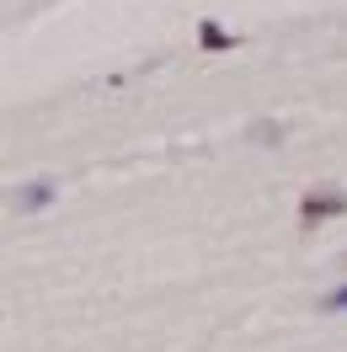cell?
Returning a JSON list of instances; mask_svg holds the SVG:
<instances>
[{
  "mask_svg": "<svg viewBox=\"0 0 347 352\" xmlns=\"http://www.w3.org/2000/svg\"><path fill=\"white\" fill-rule=\"evenodd\" d=\"M321 309H326V315H337V309H347V288H331V294L321 299Z\"/></svg>",
  "mask_w": 347,
  "mask_h": 352,
  "instance_id": "5",
  "label": "cell"
},
{
  "mask_svg": "<svg viewBox=\"0 0 347 352\" xmlns=\"http://www.w3.org/2000/svg\"><path fill=\"white\" fill-rule=\"evenodd\" d=\"M251 139H262V144H278L283 129H278V123H257V129H251Z\"/></svg>",
  "mask_w": 347,
  "mask_h": 352,
  "instance_id": "4",
  "label": "cell"
},
{
  "mask_svg": "<svg viewBox=\"0 0 347 352\" xmlns=\"http://www.w3.org/2000/svg\"><path fill=\"white\" fill-rule=\"evenodd\" d=\"M331 214H347V198L337 192V187H326V192H310V198L299 203V219H304V224L331 219Z\"/></svg>",
  "mask_w": 347,
  "mask_h": 352,
  "instance_id": "1",
  "label": "cell"
},
{
  "mask_svg": "<svg viewBox=\"0 0 347 352\" xmlns=\"http://www.w3.org/2000/svg\"><path fill=\"white\" fill-rule=\"evenodd\" d=\"M48 198H54V182H32L17 203H22V208H48Z\"/></svg>",
  "mask_w": 347,
  "mask_h": 352,
  "instance_id": "3",
  "label": "cell"
},
{
  "mask_svg": "<svg viewBox=\"0 0 347 352\" xmlns=\"http://www.w3.org/2000/svg\"><path fill=\"white\" fill-rule=\"evenodd\" d=\"M198 43H203V48H214V54H219V48H230L235 38H230V32H224L219 22H203V32H198Z\"/></svg>",
  "mask_w": 347,
  "mask_h": 352,
  "instance_id": "2",
  "label": "cell"
}]
</instances>
